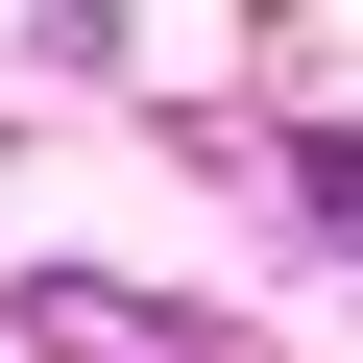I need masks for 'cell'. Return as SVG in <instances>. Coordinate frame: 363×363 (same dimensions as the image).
I'll list each match as a JSON object with an SVG mask.
<instances>
[{
    "label": "cell",
    "mask_w": 363,
    "mask_h": 363,
    "mask_svg": "<svg viewBox=\"0 0 363 363\" xmlns=\"http://www.w3.org/2000/svg\"><path fill=\"white\" fill-rule=\"evenodd\" d=\"M315 218H339V242H363V145H315Z\"/></svg>",
    "instance_id": "6da1fadb"
}]
</instances>
